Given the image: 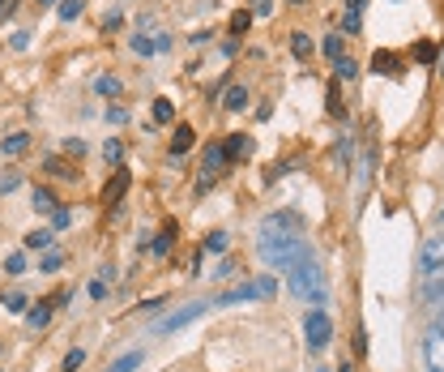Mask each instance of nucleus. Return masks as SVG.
I'll return each mask as SVG.
<instances>
[{
    "label": "nucleus",
    "mask_w": 444,
    "mask_h": 372,
    "mask_svg": "<svg viewBox=\"0 0 444 372\" xmlns=\"http://www.w3.org/2000/svg\"><path fill=\"white\" fill-rule=\"evenodd\" d=\"M256 257L269 265V270H291L303 257H312L308 240L295 236V231H273V227H261V240H256Z\"/></svg>",
    "instance_id": "1"
},
{
    "label": "nucleus",
    "mask_w": 444,
    "mask_h": 372,
    "mask_svg": "<svg viewBox=\"0 0 444 372\" xmlns=\"http://www.w3.org/2000/svg\"><path fill=\"white\" fill-rule=\"evenodd\" d=\"M287 287H291V295H299V300H312L316 291H325V274H320L316 257H303L299 265H291V270H287Z\"/></svg>",
    "instance_id": "2"
},
{
    "label": "nucleus",
    "mask_w": 444,
    "mask_h": 372,
    "mask_svg": "<svg viewBox=\"0 0 444 372\" xmlns=\"http://www.w3.org/2000/svg\"><path fill=\"white\" fill-rule=\"evenodd\" d=\"M273 291H278V278H256V283H240L231 291H222L214 304L218 308H231V304H248V300H269Z\"/></svg>",
    "instance_id": "3"
},
{
    "label": "nucleus",
    "mask_w": 444,
    "mask_h": 372,
    "mask_svg": "<svg viewBox=\"0 0 444 372\" xmlns=\"http://www.w3.org/2000/svg\"><path fill=\"white\" fill-rule=\"evenodd\" d=\"M303 338H308L312 351L329 347V338H333V321H329V312H325V308H308V316H303Z\"/></svg>",
    "instance_id": "4"
},
{
    "label": "nucleus",
    "mask_w": 444,
    "mask_h": 372,
    "mask_svg": "<svg viewBox=\"0 0 444 372\" xmlns=\"http://www.w3.org/2000/svg\"><path fill=\"white\" fill-rule=\"evenodd\" d=\"M201 312H209V300H192V304H184V308H176V312H166L162 321L154 326L158 334H176V330H184V326H192Z\"/></svg>",
    "instance_id": "5"
},
{
    "label": "nucleus",
    "mask_w": 444,
    "mask_h": 372,
    "mask_svg": "<svg viewBox=\"0 0 444 372\" xmlns=\"http://www.w3.org/2000/svg\"><path fill=\"white\" fill-rule=\"evenodd\" d=\"M444 270V236H427L419 248V278H431Z\"/></svg>",
    "instance_id": "6"
},
{
    "label": "nucleus",
    "mask_w": 444,
    "mask_h": 372,
    "mask_svg": "<svg viewBox=\"0 0 444 372\" xmlns=\"http://www.w3.org/2000/svg\"><path fill=\"white\" fill-rule=\"evenodd\" d=\"M423 364H427V372H444V334L427 330V338H423Z\"/></svg>",
    "instance_id": "7"
},
{
    "label": "nucleus",
    "mask_w": 444,
    "mask_h": 372,
    "mask_svg": "<svg viewBox=\"0 0 444 372\" xmlns=\"http://www.w3.org/2000/svg\"><path fill=\"white\" fill-rule=\"evenodd\" d=\"M419 300H423V304H431V308H444V270L419 283Z\"/></svg>",
    "instance_id": "8"
},
{
    "label": "nucleus",
    "mask_w": 444,
    "mask_h": 372,
    "mask_svg": "<svg viewBox=\"0 0 444 372\" xmlns=\"http://www.w3.org/2000/svg\"><path fill=\"white\" fill-rule=\"evenodd\" d=\"M124 193H129V167H116V176H111L107 188H103V201H107V205H120Z\"/></svg>",
    "instance_id": "9"
},
{
    "label": "nucleus",
    "mask_w": 444,
    "mask_h": 372,
    "mask_svg": "<svg viewBox=\"0 0 444 372\" xmlns=\"http://www.w3.org/2000/svg\"><path fill=\"white\" fill-rule=\"evenodd\" d=\"M367 69H372V73H388V77H398V73H402V60L393 56V51H380V47H376Z\"/></svg>",
    "instance_id": "10"
},
{
    "label": "nucleus",
    "mask_w": 444,
    "mask_h": 372,
    "mask_svg": "<svg viewBox=\"0 0 444 372\" xmlns=\"http://www.w3.org/2000/svg\"><path fill=\"white\" fill-rule=\"evenodd\" d=\"M222 163H227V146H222V141L205 146V158H201V172H205V176H218V172H222Z\"/></svg>",
    "instance_id": "11"
},
{
    "label": "nucleus",
    "mask_w": 444,
    "mask_h": 372,
    "mask_svg": "<svg viewBox=\"0 0 444 372\" xmlns=\"http://www.w3.org/2000/svg\"><path fill=\"white\" fill-rule=\"evenodd\" d=\"M192 141H197L192 124H180V129H176V137H171V163H180V158L192 150Z\"/></svg>",
    "instance_id": "12"
},
{
    "label": "nucleus",
    "mask_w": 444,
    "mask_h": 372,
    "mask_svg": "<svg viewBox=\"0 0 444 372\" xmlns=\"http://www.w3.org/2000/svg\"><path fill=\"white\" fill-rule=\"evenodd\" d=\"M30 205H34V214H56V210H60V197H56L51 188H34Z\"/></svg>",
    "instance_id": "13"
},
{
    "label": "nucleus",
    "mask_w": 444,
    "mask_h": 372,
    "mask_svg": "<svg viewBox=\"0 0 444 372\" xmlns=\"http://www.w3.org/2000/svg\"><path fill=\"white\" fill-rule=\"evenodd\" d=\"M94 94H103V98H120V94H124V86H120V77L98 73V77H94Z\"/></svg>",
    "instance_id": "14"
},
{
    "label": "nucleus",
    "mask_w": 444,
    "mask_h": 372,
    "mask_svg": "<svg viewBox=\"0 0 444 372\" xmlns=\"http://www.w3.org/2000/svg\"><path fill=\"white\" fill-rule=\"evenodd\" d=\"M51 321V300H39V308H26V326L30 330H43Z\"/></svg>",
    "instance_id": "15"
},
{
    "label": "nucleus",
    "mask_w": 444,
    "mask_h": 372,
    "mask_svg": "<svg viewBox=\"0 0 444 372\" xmlns=\"http://www.w3.org/2000/svg\"><path fill=\"white\" fill-rule=\"evenodd\" d=\"M51 240H56V231H51V227H34V231H26V236H22V244H26V248H39V252H43V248H51Z\"/></svg>",
    "instance_id": "16"
},
{
    "label": "nucleus",
    "mask_w": 444,
    "mask_h": 372,
    "mask_svg": "<svg viewBox=\"0 0 444 372\" xmlns=\"http://www.w3.org/2000/svg\"><path fill=\"white\" fill-rule=\"evenodd\" d=\"M222 108H227V112H244V108H248V86H227Z\"/></svg>",
    "instance_id": "17"
},
{
    "label": "nucleus",
    "mask_w": 444,
    "mask_h": 372,
    "mask_svg": "<svg viewBox=\"0 0 444 372\" xmlns=\"http://www.w3.org/2000/svg\"><path fill=\"white\" fill-rule=\"evenodd\" d=\"M171 240H176V223H166V227L158 231V240L150 244V252H154V257H166V252H171Z\"/></svg>",
    "instance_id": "18"
},
{
    "label": "nucleus",
    "mask_w": 444,
    "mask_h": 372,
    "mask_svg": "<svg viewBox=\"0 0 444 372\" xmlns=\"http://www.w3.org/2000/svg\"><path fill=\"white\" fill-rule=\"evenodd\" d=\"M0 150H5L9 158H13V154H22V150H30V133H9L5 141H0Z\"/></svg>",
    "instance_id": "19"
},
{
    "label": "nucleus",
    "mask_w": 444,
    "mask_h": 372,
    "mask_svg": "<svg viewBox=\"0 0 444 372\" xmlns=\"http://www.w3.org/2000/svg\"><path fill=\"white\" fill-rule=\"evenodd\" d=\"M56 13H60V22H77L86 13V0H60V9H56Z\"/></svg>",
    "instance_id": "20"
},
{
    "label": "nucleus",
    "mask_w": 444,
    "mask_h": 372,
    "mask_svg": "<svg viewBox=\"0 0 444 372\" xmlns=\"http://www.w3.org/2000/svg\"><path fill=\"white\" fill-rule=\"evenodd\" d=\"M103 158H107V163H116V167H120V163H124V146H120L116 137H107V141H103Z\"/></svg>",
    "instance_id": "21"
},
{
    "label": "nucleus",
    "mask_w": 444,
    "mask_h": 372,
    "mask_svg": "<svg viewBox=\"0 0 444 372\" xmlns=\"http://www.w3.org/2000/svg\"><path fill=\"white\" fill-rule=\"evenodd\" d=\"M291 51H295L299 60H308V56H312V39H308L303 30H295V34H291Z\"/></svg>",
    "instance_id": "22"
},
{
    "label": "nucleus",
    "mask_w": 444,
    "mask_h": 372,
    "mask_svg": "<svg viewBox=\"0 0 444 372\" xmlns=\"http://www.w3.org/2000/svg\"><path fill=\"white\" fill-rule=\"evenodd\" d=\"M133 368H141V351H129V355H120L116 364L107 368V372H133Z\"/></svg>",
    "instance_id": "23"
},
{
    "label": "nucleus",
    "mask_w": 444,
    "mask_h": 372,
    "mask_svg": "<svg viewBox=\"0 0 444 372\" xmlns=\"http://www.w3.org/2000/svg\"><path fill=\"white\" fill-rule=\"evenodd\" d=\"M51 176H60V180H77V167H69V163H60V158H47V163H43Z\"/></svg>",
    "instance_id": "24"
},
{
    "label": "nucleus",
    "mask_w": 444,
    "mask_h": 372,
    "mask_svg": "<svg viewBox=\"0 0 444 372\" xmlns=\"http://www.w3.org/2000/svg\"><path fill=\"white\" fill-rule=\"evenodd\" d=\"M252 150V137H244V133H235L231 141H227V158H240V154H248Z\"/></svg>",
    "instance_id": "25"
},
{
    "label": "nucleus",
    "mask_w": 444,
    "mask_h": 372,
    "mask_svg": "<svg viewBox=\"0 0 444 372\" xmlns=\"http://www.w3.org/2000/svg\"><path fill=\"white\" fill-rule=\"evenodd\" d=\"M227 231H214V236H205V244H201V252H227Z\"/></svg>",
    "instance_id": "26"
},
{
    "label": "nucleus",
    "mask_w": 444,
    "mask_h": 372,
    "mask_svg": "<svg viewBox=\"0 0 444 372\" xmlns=\"http://www.w3.org/2000/svg\"><path fill=\"white\" fill-rule=\"evenodd\" d=\"M333 73H338V77H346V82H351V77L359 73V60H351V56H338V60H333Z\"/></svg>",
    "instance_id": "27"
},
{
    "label": "nucleus",
    "mask_w": 444,
    "mask_h": 372,
    "mask_svg": "<svg viewBox=\"0 0 444 372\" xmlns=\"http://www.w3.org/2000/svg\"><path fill=\"white\" fill-rule=\"evenodd\" d=\"M0 304H5V312H18V316H22V312H26V304H30V300H26V295H22V291H9V295H5V300H0Z\"/></svg>",
    "instance_id": "28"
},
{
    "label": "nucleus",
    "mask_w": 444,
    "mask_h": 372,
    "mask_svg": "<svg viewBox=\"0 0 444 372\" xmlns=\"http://www.w3.org/2000/svg\"><path fill=\"white\" fill-rule=\"evenodd\" d=\"M176 116V108H171V98H154V120L158 124H166V120H171Z\"/></svg>",
    "instance_id": "29"
},
{
    "label": "nucleus",
    "mask_w": 444,
    "mask_h": 372,
    "mask_svg": "<svg viewBox=\"0 0 444 372\" xmlns=\"http://www.w3.org/2000/svg\"><path fill=\"white\" fill-rule=\"evenodd\" d=\"M252 26V9H240V13H231V34H244Z\"/></svg>",
    "instance_id": "30"
},
{
    "label": "nucleus",
    "mask_w": 444,
    "mask_h": 372,
    "mask_svg": "<svg viewBox=\"0 0 444 372\" xmlns=\"http://www.w3.org/2000/svg\"><path fill=\"white\" fill-rule=\"evenodd\" d=\"M325 56H329V60H338V56H342V30H333V34L325 39Z\"/></svg>",
    "instance_id": "31"
},
{
    "label": "nucleus",
    "mask_w": 444,
    "mask_h": 372,
    "mask_svg": "<svg viewBox=\"0 0 444 372\" xmlns=\"http://www.w3.org/2000/svg\"><path fill=\"white\" fill-rule=\"evenodd\" d=\"M5 274H13V278H22V274H26V257H22V252L5 257Z\"/></svg>",
    "instance_id": "32"
},
{
    "label": "nucleus",
    "mask_w": 444,
    "mask_h": 372,
    "mask_svg": "<svg viewBox=\"0 0 444 372\" xmlns=\"http://www.w3.org/2000/svg\"><path fill=\"white\" fill-rule=\"evenodd\" d=\"M133 51H137V56H154L158 47H154V39H150V34H133Z\"/></svg>",
    "instance_id": "33"
},
{
    "label": "nucleus",
    "mask_w": 444,
    "mask_h": 372,
    "mask_svg": "<svg viewBox=\"0 0 444 372\" xmlns=\"http://www.w3.org/2000/svg\"><path fill=\"white\" fill-rule=\"evenodd\" d=\"M69 223H73V210H65V205H60V210L51 214V231H65Z\"/></svg>",
    "instance_id": "34"
},
{
    "label": "nucleus",
    "mask_w": 444,
    "mask_h": 372,
    "mask_svg": "<svg viewBox=\"0 0 444 372\" xmlns=\"http://www.w3.org/2000/svg\"><path fill=\"white\" fill-rule=\"evenodd\" d=\"M60 265H65V257H60V252H47V257L39 261V270H43V274H56Z\"/></svg>",
    "instance_id": "35"
},
{
    "label": "nucleus",
    "mask_w": 444,
    "mask_h": 372,
    "mask_svg": "<svg viewBox=\"0 0 444 372\" xmlns=\"http://www.w3.org/2000/svg\"><path fill=\"white\" fill-rule=\"evenodd\" d=\"M81 364H86V351H77V347H73V351L65 355V364H60V368H65V372H77Z\"/></svg>",
    "instance_id": "36"
},
{
    "label": "nucleus",
    "mask_w": 444,
    "mask_h": 372,
    "mask_svg": "<svg viewBox=\"0 0 444 372\" xmlns=\"http://www.w3.org/2000/svg\"><path fill=\"white\" fill-rule=\"evenodd\" d=\"M18 184H22V176H18V172H0V197H5V193H13Z\"/></svg>",
    "instance_id": "37"
},
{
    "label": "nucleus",
    "mask_w": 444,
    "mask_h": 372,
    "mask_svg": "<svg viewBox=\"0 0 444 372\" xmlns=\"http://www.w3.org/2000/svg\"><path fill=\"white\" fill-rule=\"evenodd\" d=\"M414 56H419L423 65H436V43H427V39H423V43L414 47Z\"/></svg>",
    "instance_id": "38"
},
{
    "label": "nucleus",
    "mask_w": 444,
    "mask_h": 372,
    "mask_svg": "<svg viewBox=\"0 0 444 372\" xmlns=\"http://www.w3.org/2000/svg\"><path fill=\"white\" fill-rule=\"evenodd\" d=\"M359 26H363V18H359V13H351V9H346V18H342V30H346V34H363V30H359Z\"/></svg>",
    "instance_id": "39"
},
{
    "label": "nucleus",
    "mask_w": 444,
    "mask_h": 372,
    "mask_svg": "<svg viewBox=\"0 0 444 372\" xmlns=\"http://www.w3.org/2000/svg\"><path fill=\"white\" fill-rule=\"evenodd\" d=\"M252 13H256V18H269V13H273V0H252Z\"/></svg>",
    "instance_id": "40"
},
{
    "label": "nucleus",
    "mask_w": 444,
    "mask_h": 372,
    "mask_svg": "<svg viewBox=\"0 0 444 372\" xmlns=\"http://www.w3.org/2000/svg\"><path fill=\"white\" fill-rule=\"evenodd\" d=\"M231 274H240V270H235V261H222L218 270H214V278H231Z\"/></svg>",
    "instance_id": "41"
},
{
    "label": "nucleus",
    "mask_w": 444,
    "mask_h": 372,
    "mask_svg": "<svg viewBox=\"0 0 444 372\" xmlns=\"http://www.w3.org/2000/svg\"><path fill=\"white\" fill-rule=\"evenodd\" d=\"M9 43H13V51H26V47H30V34H26V30H18Z\"/></svg>",
    "instance_id": "42"
},
{
    "label": "nucleus",
    "mask_w": 444,
    "mask_h": 372,
    "mask_svg": "<svg viewBox=\"0 0 444 372\" xmlns=\"http://www.w3.org/2000/svg\"><path fill=\"white\" fill-rule=\"evenodd\" d=\"M90 300H107V283H103V278L90 283Z\"/></svg>",
    "instance_id": "43"
},
{
    "label": "nucleus",
    "mask_w": 444,
    "mask_h": 372,
    "mask_svg": "<svg viewBox=\"0 0 444 372\" xmlns=\"http://www.w3.org/2000/svg\"><path fill=\"white\" fill-rule=\"evenodd\" d=\"M120 22H124V18H120V9H111V13H107V18H103V30H116V26H120Z\"/></svg>",
    "instance_id": "44"
},
{
    "label": "nucleus",
    "mask_w": 444,
    "mask_h": 372,
    "mask_svg": "<svg viewBox=\"0 0 444 372\" xmlns=\"http://www.w3.org/2000/svg\"><path fill=\"white\" fill-rule=\"evenodd\" d=\"M107 120H111V124H124L129 112H124V108H107Z\"/></svg>",
    "instance_id": "45"
},
{
    "label": "nucleus",
    "mask_w": 444,
    "mask_h": 372,
    "mask_svg": "<svg viewBox=\"0 0 444 372\" xmlns=\"http://www.w3.org/2000/svg\"><path fill=\"white\" fill-rule=\"evenodd\" d=\"M65 150H69V154H81V150H86V141H81V137H69V141H65Z\"/></svg>",
    "instance_id": "46"
},
{
    "label": "nucleus",
    "mask_w": 444,
    "mask_h": 372,
    "mask_svg": "<svg viewBox=\"0 0 444 372\" xmlns=\"http://www.w3.org/2000/svg\"><path fill=\"white\" fill-rule=\"evenodd\" d=\"M431 330H436V334H444V308H436V316H431Z\"/></svg>",
    "instance_id": "47"
},
{
    "label": "nucleus",
    "mask_w": 444,
    "mask_h": 372,
    "mask_svg": "<svg viewBox=\"0 0 444 372\" xmlns=\"http://www.w3.org/2000/svg\"><path fill=\"white\" fill-rule=\"evenodd\" d=\"M363 351H367V334L359 330V334H355V355H363Z\"/></svg>",
    "instance_id": "48"
},
{
    "label": "nucleus",
    "mask_w": 444,
    "mask_h": 372,
    "mask_svg": "<svg viewBox=\"0 0 444 372\" xmlns=\"http://www.w3.org/2000/svg\"><path fill=\"white\" fill-rule=\"evenodd\" d=\"M346 9L351 13H363V0H346Z\"/></svg>",
    "instance_id": "49"
},
{
    "label": "nucleus",
    "mask_w": 444,
    "mask_h": 372,
    "mask_svg": "<svg viewBox=\"0 0 444 372\" xmlns=\"http://www.w3.org/2000/svg\"><path fill=\"white\" fill-rule=\"evenodd\" d=\"M39 5H47V9H51V5H60V0H39Z\"/></svg>",
    "instance_id": "50"
},
{
    "label": "nucleus",
    "mask_w": 444,
    "mask_h": 372,
    "mask_svg": "<svg viewBox=\"0 0 444 372\" xmlns=\"http://www.w3.org/2000/svg\"><path fill=\"white\" fill-rule=\"evenodd\" d=\"M291 5H308V0H291Z\"/></svg>",
    "instance_id": "51"
},
{
    "label": "nucleus",
    "mask_w": 444,
    "mask_h": 372,
    "mask_svg": "<svg viewBox=\"0 0 444 372\" xmlns=\"http://www.w3.org/2000/svg\"><path fill=\"white\" fill-rule=\"evenodd\" d=\"M312 372H329V368H312Z\"/></svg>",
    "instance_id": "52"
},
{
    "label": "nucleus",
    "mask_w": 444,
    "mask_h": 372,
    "mask_svg": "<svg viewBox=\"0 0 444 372\" xmlns=\"http://www.w3.org/2000/svg\"><path fill=\"white\" fill-rule=\"evenodd\" d=\"M440 73H444V56H440Z\"/></svg>",
    "instance_id": "53"
},
{
    "label": "nucleus",
    "mask_w": 444,
    "mask_h": 372,
    "mask_svg": "<svg viewBox=\"0 0 444 372\" xmlns=\"http://www.w3.org/2000/svg\"><path fill=\"white\" fill-rule=\"evenodd\" d=\"M440 219H444V214H440Z\"/></svg>",
    "instance_id": "54"
}]
</instances>
